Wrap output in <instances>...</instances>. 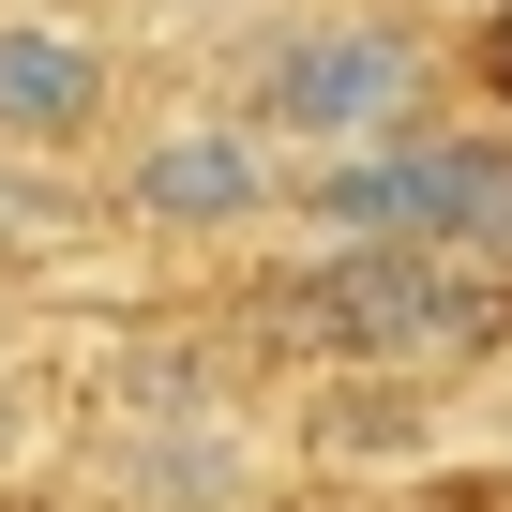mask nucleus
Wrapping results in <instances>:
<instances>
[{
  "mask_svg": "<svg viewBox=\"0 0 512 512\" xmlns=\"http://www.w3.org/2000/svg\"><path fill=\"white\" fill-rule=\"evenodd\" d=\"M272 151H377L422 121V31L407 16H287L256 46V106Z\"/></svg>",
  "mask_w": 512,
  "mask_h": 512,
  "instance_id": "1",
  "label": "nucleus"
},
{
  "mask_svg": "<svg viewBox=\"0 0 512 512\" xmlns=\"http://www.w3.org/2000/svg\"><path fill=\"white\" fill-rule=\"evenodd\" d=\"M136 226H181V241H226V226H272L287 211V166L256 121H166L136 166H121Z\"/></svg>",
  "mask_w": 512,
  "mask_h": 512,
  "instance_id": "2",
  "label": "nucleus"
},
{
  "mask_svg": "<svg viewBox=\"0 0 512 512\" xmlns=\"http://www.w3.org/2000/svg\"><path fill=\"white\" fill-rule=\"evenodd\" d=\"M91 121H106V46L76 16H16V0H0V136H16V151H61Z\"/></svg>",
  "mask_w": 512,
  "mask_h": 512,
  "instance_id": "3",
  "label": "nucleus"
},
{
  "mask_svg": "<svg viewBox=\"0 0 512 512\" xmlns=\"http://www.w3.org/2000/svg\"><path fill=\"white\" fill-rule=\"evenodd\" d=\"M467 76H482V91L512 106V0H497V16H482V46H467Z\"/></svg>",
  "mask_w": 512,
  "mask_h": 512,
  "instance_id": "4",
  "label": "nucleus"
},
{
  "mask_svg": "<svg viewBox=\"0 0 512 512\" xmlns=\"http://www.w3.org/2000/svg\"><path fill=\"white\" fill-rule=\"evenodd\" d=\"M0 452H16V407H0Z\"/></svg>",
  "mask_w": 512,
  "mask_h": 512,
  "instance_id": "5",
  "label": "nucleus"
},
{
  "mask_svg": "<svg viewBox=\"0 0 512 512\" xmlns=\"http://www.w3.org/2000/svg\"><path fill=\"white\" fill-rule=\"evenodd\" d=\"M482 16H497V0H482Z\"/></svg>",
  "mask_w": 512,
  "mask_h": 512,
  "instance_id": "6",
  "label": "nucleus"
}]
</instances>
